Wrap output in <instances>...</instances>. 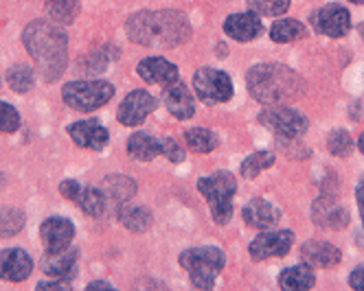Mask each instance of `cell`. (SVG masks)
<instances>
[{"label":"cell","instance_id":"obj_1","mask_svg":"<svg viewBox=\"0 0 364 291\" xmlns=\"http://www.w3.org/2000/svg\"><path fill=\"white\" fill-rule=\"evenodd\" d=\"M127 38L149 48H176L191 38L189 20L176 9L139 11L125 22Z\"/></svg>","mask_w":364,"mask_h":291},{"label":"cell","instance_id":"obj_2","mask_svg":"<svg viewBox=\"0 0 364 291\" xmlns=\"http://www.w3.org/2000/svg\"><path fill=\"white\" fill-rule=\"evenodd\" d=\"M22 44L40 68L44 82L53 84L64 75L68 64V35L60 24L33 20L22 31Z\"/></svg>","mask_w":364,"mask_h":291},{"label":"cell","instance_id":"obj_3","mask_svg":"<svg viewBox=\"0 0 364 291\" xmlns=\"http://www.w3.org/2000/svg\"><path fill=\"white\" fill-rule=\"evenodd\" d=\"M248 90L264 105H288L303 94L305 84L288 66L259 64L248 72Z\"/></svg>","mask_w":364,"mask_h":291},{"label":"cell","instance_id":"obj_4","mask_svg":"<svg viewBox=\"0 0 364 291\" xmlns=\"http://www.w3.org/2000/svg\"><path fill=\"white\" fill-rule=\"evenodd\" d=\"M224 252L211 246L204 248H191L180 254V265L187 270L193 287L198 289H213L218 274L224 270Z\"/></svg>","mask_w":364,"mask_h":291},{"label":"cell","instance_id":"obj_5","mask_svg":"<svg viewBox=\"0 0 364 291\" xmlns=\"http://www.w3.org/2000/svg\"><path fill=\"white\" fill-rule=\"evenodd\" d=\"M198 191L206 197L215 224L224 226L232 217V195L237 193V182L228 171H218L198 180Z\"/></svg>","mask_w":364,"mask_h":291},{"label":"cell","instance_id":"obj_6","mask_svg":"<svg viewBox=\"0 0 364 291\" xmlns=\"http://www.w3.org/2000/svg\"><path fill=\"white\" fill-rule=\"evenodd\" d=\"M114 97V86L101 79H84V82H68L62 88V99L68 108L77 112H92L103 108Z\"/></svg>","mask_w":364,"mask_h":291},{"label":"cell","instance_id":"obj_7","mask_svg":"<svg viewBox=\"0 0 364 291\" xmlns=\"http://www.w3.org/2000/svg\"><path fill=\"white\" fill-rule=\"evenodd\" d=\"M259 123L272 129L279 138H290V141L305 134V129L309 125L301 112L288 108V105H270L268 110L259 114Z\"/></svg>","mask_w":364,"mask_h":291},{"label":"cell","instance_id":"obj_8","mask_svg":"<svg viewBox=\"0 0 364 291\" xmlns=\"http://www.w3.org/2000/svg\"><path fill=\"white\" fill-rule=\"evenodd\" d=\"M193 86L198 97L206 105L226 103L232 97V82L224 70L218 68H200L193 75Z\"/></svg>","mask_w":364,"mask_h":291},{"label":"cell","instance_id":"obj_9","mask_svg":"<svg viewBox=\"0 0 364 291\" xmlns=\"http://www.w3.org/2000/svg\"><path fill=\"white\" fill-rule=\"evenodd\" d=\"M294 243V234L288 230H266L257 236L250 243V256L255 260H266V258H279L290 252Z\"/></svg>","mask_w":364,"mask_h":291},{"label":"cell","instance_id":"obj_10","mask_svg":"<svg viewBox=\"0 0 364 291\" xmlns=\"http://www.w3.org/2000/svg\"><path fill=\"white\" fill-rule=\"evenodd\" d=\"M154 110H156V99L147 90H134V92H129L121 101L117 116H119V123L121 125H125V127H136Z\"/></svg>","mask_w":364,"mask_h":291},{"label":"cell","instance_id":"obj_11","mask_svg":"<svg viewBox=\"0 0 364 291\" xmlns=\"http://www.w3.org/2000/svg\"><path fill=\"white\" fill-rule=\"evenodd\" d=\"M40 236L46 252H62L70 246L75 236V226L64 217H48L40 226Z\"/></svg>","mask_w":364,"mask_h":291},{"label":"cell","instance_id":"obj_12","mask_svg":"<svg viewBox=\"0 0 364 291\" xmlns=\"http://www.w3.org/2000/svg\"><path fill=\"white\" fill-rule=\"evenodd\" d=\"M68 134L73 138L75 145H80L84 149H92V151H99L108 145L110 141V134L108 129L103 127L99 121H77L73 125H68Z\"/></svg>","mask_w":364,"mask_h":291},{"label":"cell","instance_id":"obj_13","mask_svg":"<svg viewBox=\"0 0 364 291\" xmlns=\"http://www.w3.org/2000/svg\"><path fill=\"white\" fill-rule=\"evenodd\" d=\"M33 260L31 256L20 250V248H9L0 252V278L9 282H22L31 276Z\"/></svg>","mask_w":364,"mask_h":291},{"label":"cell","instance_id":"obj_14","mask_svg":"<svg viewBox=\"0 0 364 291\" xmlns=\"http://www.w3.org/2000/svg\"><path fill=\"white\" fill-rule=\"evenodd\" d=\"M314 24L327 38H343L351 29V16L341 5H327L318 9V13L314 16Z\"/></svg>","mask_w":364,"mask_h":291},{"label":"cell","instance_id":"obj_15","mask_svg":"<svg viewBox=\"0 0 364 291\" xmlns=\"http://www.w3.org/2000/svg\"><path fill=\"white\" fill-rule=\"evenodd\" d=\"M77 258H80V252L68 248L62 252H46L42 258V270L50 278L68 282L77 276Z\"/></svg>","mask_w":364,"mask_h":291},{"label":"cell","instance_id":"obj_16","mask_svg":"<svg viewBox=\"0 0 364 291\" xmlns=\"http://www.w3.org/2000/svg\"><path fill=\"white\" fill-rule=\"evenodd\" d=\"M311 217L314 221L323 228L329 230H343L349 224V213L331 197H321L314 204V210H311Z\"/></svg>","mask_w":364,"mask_h":291},{"label":"cell","instance_id":"obj_17","mask_svg":"<svg viewBox=\"0 0 364 291\" xmlns=\"http://www.w3.org/2000/svg\"><path fill=\"white\" fill-rule=\"evenodd\" d=\"M264 24L259 20L257 13L248 11V13H235V16H228L224 22V31L228 38L237 40V42H248L255 40L259 33H262Z\"/></svg>","mask_w":364,"mask_h":291},{"label":"cell","instance_id":"obj_18","mask_svg":"<svg viewBox=\"0 0 364 291\" xmlns=\"http://www.w3.org/2000/svg\"><path fill=\"white\" fill-rule=\"evenodd\" d=\"M136 72L141 75V79L149 84H161V86H171L178 82V68L163 60V57H147L139 64Z\"/></svg>","mask_w":364,"mask_h":291},{"label":"cell","instance_id":"obj_19","mask_svg":"<svg viewBox=\"0 0 364 291\" xmlns=\"http://www.w3.org/2000/svg\"><path fill=\"white\" fill-rule=\"evenodd\" d=\"M242 215H244V221L252 228H259V230H270L279 224V210L268 204L266 199H250L244 210H242Z\"/></svg>","mask_w":364,"mask_h":291},{"label":"cell","instance_id":"obj_20","mask_svg":"<svg viewBox=\"0 0 364 291\" xmlns=\"http://www.w3.org/2000/svg\"><path fill=\"white\" fill-rule=\"evenodd\" d=\"M165 105H167V110L176 119H180V121L191 119L193 112H196V101H193L189 88L185 84H180V82L167 86V90H165Z\"/></svg>","mask_w":364,"mask_h":291},{"label":"cell","instance_id":"obj_21","mask_svg":"<svg viewBox=\"0 0 364 291\" xmlns=\"http://www.w3.org/2000/svg\"><path fill=\"white\" fill-rule=\"evenodd\" d=\"M301 256L311 268H333L341 263V250L327 241H307L301 248Z\"/></svg>","mask_w":364,"mask_h":291},{"label":"cell","instance_id":"obj_22","mask_svg":"<svg viewBox=\"0 0 364 291\" xmlns=\"http://www.w3.org/2000/svg\"><path fill=\"white\" fill-rule=\"evenodd\" d=\"M101 191L106 195L108 204H125L129 197H134L136 193V182L132 177H125V175H110L103 180L101 184Z\"/></svg>","mask_w":364,"mask_h":291},{"label":"cell","instance_id":"obj_23","mask_svg":"<svg viewBox=\"0 0 364 291\" xmlns=\"http://www.w3.org/2000/svg\"><path fill=\"white\" fill-rule=\"evenodd\" d=\"M127 151L129 155H134L136 160L147 163V160H154L159 153H163V141L145 134V131H136V134H132L127 141Z\"/></svg>","mask_w":364,"mask_h":291},{"label":"cell","instance_id":"obj_24","mask_svg":"<svg viewBox=\"0 0 364 291\" xmlns=\"http://www.w3.org/2000/svg\"><path fill=\"white\" fill-rule=\"evenodd\" d=\"M314 282H316L314 272H311L307 265H294L279 276V285L285 291H305V289L314 287Z\"/></svg>","mask_w":364,"mask_h":291},{"label":"cell","instance_id":"obj_25","mask_svg":"<svg viewBox=\"0 0 364 291\" xmlns=\"http://www.w3.org/2000/svg\"><path fill=\"white\" fill-rule=\"evenodd\" d=\"M73 202L90 217H101L103 213H106V206H108V199L101 189H84V187L80 189V193L75 195Z\"/></svg>","mask_w":364,"mask_h":291},{"label":"cell","instance_id":"obj_26","mask_svg":"<svg viewBox=\"0 0 364 291\" xmlns=\"http://www.w3.org/2000/svg\"><path fill=\"white\" fill-rule=\"evenodd\" d=\"M119 219L123 221V226L132 232H145L151 226V213L143 206H134V204H125L119 210Z\"/></svg>","mask_w":364,"mask_h":291},{"label":"cell","instance_id":"obj_27","mask_svg":"<svg viewBox=\"0 0 364 291\" xmlns=\"http://www.w3.org/2000/svg\"><path fill=\"white\" fill-rule=\"evenodd\" d=\"M270 38L274 42H281V44L303 40L305 38V24H301L299 20H290V18L279 20L270 26Z\"/></svg>","mask_w":364,"mask_h":291},{"label":"cell","instance_id":"obj_28","mask_svg":"<svg viewBox=\"0 0 364 291\" xmlns=\"http://www.w3.org/2000/svg\"><path fill=\"white\" fill-rule=\"evenodd\" d=\"M46 11L55 24L66 26L73 24L80 13V3L77 0H46Z\"/></svg>","mask_w":364,"mask_h":291},{"label":"cell","instance_id":"obj_29","mask_svg":"<svg viewBox=\"0 0 364 291\" xmlns=\"http://www.w3.org/2000/svg\"><path fill=\"white\" fill-rule=\"evenodd\" d=\"M274 165V153L268 151V149H262V151H255L252 155H248L246 160L242 163V175L246 180H252L257 177L262 171L270 169Z\"/></svg>","mask_w":364,"mask_h":291},{"label":"cell","instance_id":"obj_30","mask_svg":"<svg viewBox=\"0 0 364 291\" xmlns=\"http://www.w3.org/2000/svg\"><path fill=\"white\" fill-rule=\"evenodd\" d=\"M33 82H36V79H33V70L27 64H16L7 72V84H9V88L16 90V92H20V94L29 92L33 88Z\"/></svg>","mask_w":364,"mask_h":291},{"label":"cell","instance_id":"obj_31","mask_svg":"<svg viewBox=\"0 0 364 291\" xmlns=\"http://www.w3.org/2000/svg\"><path fill=\"white\" fill-rule=\"evenodd\" d=\"M185 138H187V145L198 153H209V151H213L218 147V136L213 134L211 129H204V127L189 129L185 134Z\"/></svg>","mask_w":364,"mask_h":291},{"label":"cell","instance_id":"obj_32","mask_svg":"<svg viewBox=\"0 0 364 291\" xmlns=\"http://www.w3.org/2000/svg\"><path fill=\"white\" fill-rule=\"evenodd\" d=\"M24 228V215L16 208H3L0 206V236L18 234Z\"/></svg>","mask_w":364,"mask_h":291},{"label":"cell","instance_id":"obj_33","mask_svg":"<svg viewBox=\"0 0 364 291\" xmlns=\"http://www.w3.org/2000/svg\"><path fill=\"white\" fill-rule=\"evenodd\" d=\"M292 0H248V7L257 16H281L290 9Z\"/></svg>","mask_w":364,"mask_h":291},{"label":"cell","instance_id":"obj_34","mask_svg":"<svg viewBox=\"0 0 364 291\" xmlns=\"http://www.w3.org/2000/svg\"><path fill=\"white\" fill-rule=\"evenodd\" d=\"M327 147H329V151L333 155H343L345 158V155H349L353 151V138L347 134L345 129H336V131H331Z\"/></svg>","mask_w":364,"mask_h":291},{"label":"cell","instance_id":"obj_35","mask_svg":"<svg viewBox=\"0 0 364 291\" xmlns=\"http://www.w3.org/2000/svg\"><path fill=\"white\" fill-rule=\"evenodd\" d=\"M20 127V114L14 105L9 103H3L0 101V131H5V134H14Z\"/></svg>","mask_w":364,"mask_h":291},{"label":"cell","instance_id":"obj_36","mask_svg":"<svg viewBox=\"0 0 364 291\" xmlns=\"http://www.w3.org/2000/svg\"><path fill=\"white\" fill-rule=\"evenodd\" d=\"M163 153L169 158L171 163H176V165L185 160V151H182V147L173 138H165L163 141Z\"/></svg>","mask_w":364,"mask_h":291},{"label":"cell","instance_id":"obj_37","mask_svg":"<svg viewBox=\"0 0 364 291\" xmlns=\"http://www.w3.org/2000/svg\"><path fill=\"white\" fill-rule=\"evenodd\" d=\"M80 189H82V184L80 182H75V180H64L62 184H60V193L66 197V199H75V195L80 193Z\"/></svg>","mask_w":364,"mask_h":291},{"label":"cell","instance_id":"obj_38","mask_svg":"<svg viewBox=\"0 0 364 291\" xmlns=\"http://www.w3.org/2000/svg\"><path fill=\"white\" fill-rule=\"evenodd\" d=\"M349 285L358 291H364V265L355 268L349 276Z\"/></svg>","mask_w":364,"mask_h":291},{"label":"cell","instance_id":"obj_39","mask_svg":"<svg viewBox=\"0 0 364 291\" xmlns=\"http://www.w3.org/2000/svg\"><path fill=\"white\" fill-rule=\"evenodd\" d=\"M355 199H358V206H360V215H362V224H364V177L360 180L358 189H355Z\"/></svg>","mask_w":364,"mask_h":291},{"label":"cell","instance_id":"obj_40","mask_svg":"<svg viewBox=\"0 0 364 291\" xmlns=\"http://www.w3.org/2000/svg\"><path fill=\"white\" fill-rule=\"evenodd\" d=\"M38 289L42 291V289H60V291H66L68 289V282H64V280H55V282H40L38 285Z\"/></svg>","mask_w":364,"mask_h":291},{"label":"cell","instance_id":"obj_41","mask_svg":"<svg viewBox=\"0 0 364 291\" xmlns=\"http://www.w3.org/2000/svg\"><path fill=\"white\" fill-rule=\"evenodd\" d=\"M95 289H108V291H112V285H110V282L95 280V282H90V285H88V291H95Z\"/></svg>","mask_w":364,"mask_h":291},{"label":"cell","instance_id":"obj_42","mask_svg":"<svg viewBox=\"0 0 364 291\" xmlns=\"http://www.w3.org/2000/svg\"><path fill=\"white\" fill-rule=\"evenodd\" d=\"M358 147H360V151L364 153V134H362V136L358 138Z\"/></svg>","mask_w":364,"mask_h":291},{"label":"cell","instance_id":"obj_43","mask_svg":"<svg viewBox=\"0 0 364 291\" xmlns=\"http://www.w3.org/2000/svg\"><path fill=\"white\" fill-rule=\"evenodd\" d=\"M358 29H360V35H362V40H364V22H362V24L358 26Z\"/></svg>","mask_w":364,"mask_h":291},{"label":"cell","instance_id":"obj_44","mask_svg":"<svg viewBox=\"0 0 364 291\" xmlns=\"http://www.w3.org/2000/svg\"><path fill=\"white\" fill-rule=\"evenodd\" d=\"M349 3H353V5H364V0H349Z\"/></svg>","mask_w":364,"mask_h":291}]
</instances>
